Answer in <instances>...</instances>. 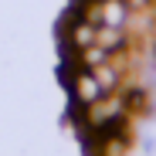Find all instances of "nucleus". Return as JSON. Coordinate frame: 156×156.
Instances as JSON below:
<instances>
[{"mask_svg":"<svg viewBox=\"0 0 156 156\" xmlns=\"http://www.w3.org/2000/svg\"><path fill=\"white\" fill-rule=\"evenodd\" d=\"M95 44H102L109 55H115V51H126L129 44H133V34H129L126 27H105V24H102V27L95 31Z\"/></svg>","mask_w":156,"mask_h":156,"instance_id":"f03ea898","label":"nucleus"},{"mask_svg":"<svg viewBox=\"0 0 156 156\" xmlns=\"http://www.w3.org/2000/svg\"><path fill=\"white\" fill-rule=\"evenodd\" d=\"M112 55H109V51L105 48H102V44H88V48H82V51H78V68H98V65H105Z\"/></svg>","mask_w":156,"mask_h":156,"instance_id":"39448f33","label":"nucleus"},{"mask_svg":"<svg viewBox=\"0 0 156 156\" xmlns=\"http://www.w3.org/2000/svg\"><path fill=\"white\" fill-rule=\"evenodd\" d=\"M126 7L133 10V14H139V10H149L153 7V0H126Z\"/></svg>","mask_w":156,"mask_h":156,"instance_id":"423d86ee","label":"nucleus"},{"mask_svg":"<svg viewBox=\"0 0 156 156\" xmlns=\"http://www.w3.org/2000/svg\"><path fill=\"white\" fill-rule=\"evenodd\" d=\"M92 75L98 78V85H102V92H105V95H109V92H119V88H122V68H119L112 58H109L105 65L92 68Z\"/></svg>","mask_w":156,"mask_h":156,"instance_id":"7ed1b4c3","label":"nucleus"},{"mask_svg":"<svg viewBox=\"0 0 156 156\" xmlns=\"http://www.w3.org/2000/svg\"><path fill=\"white\" fill-rule=\"evenodd\" d=\"M102 95H105V92H102V85H98V78L88 71V68H78L75 75H71V102H75V105H92V102H98Z\"/></svg>","mask_w":156,"mask_h":156,"instance_id":"f257e3e1","label":"nucleus"},{"mask_svg":"<svg viewBox=\"0 0 156 156\" xmlns=\"http://www.w3.org/2000/svg\"><path fill=\"white\" fill-rule=\"evenodd\" d=\"M129 10L126 7V0H102V24L105 27H126V20H129ZM98 24V27H102Z\"/></svg>","mask_w":156,"mask_h":156,"instance_id":"20e7f679","label":"nucleus"}]
</instances>
